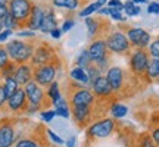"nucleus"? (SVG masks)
<instances>
[{
	"mask_svg": "<svg viewBox=\"0 0 159 147\" xmlns=\"http://www.w3.org/2000/svg\"><path fill=\"white\" fill-rule=\"evenodd\" d=\"M6 51L9 59H12V62L15 63H24L31 59L33 55V46H30L25 41H19V40H13L11 43L6 44Z\"/></svg>",
	"mask_w": 159,
	"mask_h": 147,
	"instance_id": "f257e3e1",
	"label": "nucleus"
},
{
	"mask_svg": "<svg viewBox=\"0 0 159 147\" xmlns=\"http://www.w3.org/2000/svg\"><path fill=\"white\" fill-rule=\"evenodd\" d=\"M24 91H25V96H27V102H28L30 106H34L40 110V109L47 105H52L50 100L47 99L46 100V96H44V91L41 88V85H39L35 82L34 79H30L27 84L24 85Z\"/></svg>",
	"mask_w": 159,
	"mask_h": 147,
	"instance_id": "f03ea898",
	"label": "nucleus"
},
{
	"mask_svg": "<svg viewBox=\"0 0 159 147\" xmlns=\"http://www.w3.org/2000/svg\"><path fill=\"white\" fill-rule=\"evenodd\" d=\"M114 130L115 121L112 118H105L89 125L87 136H89L90 140H103V138H108L114 132Z\"/></svg>",
	"mask_w": 159,
	"mask_h": 147,
	"instance_id": "7ed1b4c3",
	"label": "nucleus"
},
{
	"mask_svg": "<svg viewBox=\"0 0 159 147\" xmlns=\"http://www.w3.org/2000/svg\"><path fill=\"white\" fill-rule=\"evenodd\" d=\"M55 77H56V68L52 63L40 65L35 69H33V79L41 87H46L52 81H55Z\"/></svg>",
	"mask_w": 159,
	"mask_h": 147,
	"instance_id": "20e7f679",
	"label": "nucleus"
},
{
	"mask_svg": "<svg viewBox=\"0 0 159 147\" xmlns=\"http://www.w3.org/2000/svg\"><path fill=\"white\" fill-rule=\"evenodd\" d=\"M149 63V55L144 49H139L133 51V55L130 57V68L131 72L136 75H143L146 71V66Z\"/></svg>",
	"mask_w": 159,
	"mask_h": 147,
	"instance_id": "39448f33",
	"label": "nucleus"
},
{
	"mask_svg": "<svg viewBox=\"0 0 159 147\" xmlns=\"http://www.w3.org/2000/svg\"><path fill=\"white\" fill-rule=\"evenodd\" d=\"M106 47L108 50L114 51V53H125L130 50V41L121 31L112 33L106 40Z\"/></svg>",
	"mask_w": 159,
	"mask_h": 147,
	"instance_id": "423d86ee",
	"label": "nucleus"
},
{
	"mask_svg": "<svg viewBox=\"0 0 159 147\" xmlns=\"http://www.w3.org/2000/svg\"><path fill=\"white\" fill-rule=\"evenodd\" d=\"M6 105H7V109L11 110V112H22L25 110L27 108V96H25V91H24L22 87H18L16 90L12 93L11 96L7 97V100H6Z\"/></svg>",
	"mask_w": 159,
	"mask_h": 147,
	"instance_id": "0eeeda50",
	"label": "nucleus"
},
{
	"mask_svg": "<svg viewBox=\"0 0 159 147\" xmlns=\"http://www.w3.org/2000/svg\"><path fill=\"white\" fill-rule=\"evenodd\" d=\"M7 7H9V13H12L18 21H25L28 19L33 5L30 3V0H11Z\"/></svg>",
	"mask_w": 159,
	"mask_h": 147,
	"instance_id": "6e6552de",
	"label": "nucleus"
},
{
	"mask_svg": "<svg viewBox=\"0 0 159 147\" xmlns=\"http://www.w3.org/2000/svg\"><path fill=\"white\" fill-rule=\"evenodd\" d=\"M31 60H33V65H35V66L46 65V63H52L55 60V53H53V50H52L50 47L47 46V43H46V44L37 47L35 50H33Z\"/></svg>",
	"mask_w": 159,
	"mask_h": 147,
	"instance_id": "1a4fd4ad",
	"label": "nucleus"
},
{
	"mask_svg": "<svg viewBox=\"0 0 159 147\" xmlns=\"http://www.w3.org/2000/svg\"><path fill=\"white\" fill-rule=\"evenodd\" d=\"M127 38L130 41V46H134L139 49H144L146 46L150 44V35L142 28H130Z\"/></svg>",
	"mask_w": 159,
	"mask_h": 147,
	"instance_id": "9d476101",
	"label": "nucleus"
},
{
	"mask_svg": "<svg viewBox=\"0 0 159 147\" xmlns=\"http://www.w3.org/2000/svg\"><path fill=\"white\" fill-rule=\"evenodd\" d=\"M89 57H90V62L91 63H97L106 59L108 56V47H106V41L105 40H94L93 43L89 47Z\"/></svg>",
	"mask_w": 159,
	"mask_h": 147,
	"instance_id": "9b49d317",
	"label": "nucleus"
},
{
	"mask_svg": "<svg viewBox=\"0 0 159 147\" xmlns=\"http://www.w3.org/2000/svg\"><path fill=\"white\" fill-rule=\"evenodd\" d=\"M93 94L94 97H100V99H108L114 94V90H112V87L109 85L108 79L106 77H103V75H99L93 82Z\"/></svg>",
	"mask_w": 159,
	"mask_h": 147,
	"instance_id": "f8f14e48",
	"label": "nucleus"
},
{
	"mask_svg": "<svg viewBox=\"0 0 159 147\" xmlns=\"http://www.w3.org/2000/svg\"><path fill=\"white\" fill-rule=\"evenodd\" d=\"M96 100L94 94L87 88H78L71 96V106H93Z\"/></svg>",
	"mask_w": 159,
	"mask_h": 147,
	"instance_id": "ddd939ff",
	"label": "nucleus"
},
{
	"mask_svg": "<svg viewBox=\"0 0 159 147\" xmlns=\"http://www.w3.org/2000/svg\"><path fill=\"white\" fill-rule=\"evenodd\" d=\"M15 128L12 122H2L0 124V147H12L15 143Z\"/></svg>",
	"mask_w": 159,
	"mask_h": 147,
	"instance_id": "4468645a",
	"label": "nucleus"
},
{
	"mask_svg": "<svg viewBox=\"0 0 159 147\" xmlns=\"http://www.w3.org/2000/svg\"><path fill=\"white\" fill-rule=\"evenodd\" d=\"M106 79H108L109 85L112 87L114 93L119 91L122 88V84H124V71L119 66H111L106 72Z\"/></svg>",
	"mask_w": 159,
	"mask_h": 147,
	"instance_id": "2eb2a0df",
	"label": "nucleus"
},
{
	"mask_svg": "<svg viewBox=\"0 0 159 147\" xmlns=\"http://www.w3.org/2000/svg\"><path fill=\"white\" fill-rule=\"evenodd\" d=\"M13 79L18 82V85H25L30 79H33V66L28 63H19V66L13 71Z\"/></svg>",
	"mask_w": 159,
	"mask_h": 147,
	"instance_id": "dca6fc26",
	"label": "nucleus"
},
{
	"mask_svg": "<svg viewBox=\"0 0 159 147\" xmlns=\"http://www.w3.org/2000/svg\"><path fill=\"white\" fill-rule=\"evenodd\" d=\"M71 115L80 125H87L91 118V106H71Z\"/></svg>",
	"mask_w": 159,
	"mask_h": 147,
	"instance_id": "f3484780",
	"label": "nucleus"
},
{
	"mask_svg": "<svg viewBox=\"0 0 159 147\" xmlns=\"http://www.w3.org/2000/svg\"><path fill=\"white\" fill-rule=\"evenodd\" d=\"M43 15H44V9H41L40 6H33L31 7V12H30L28 16V27L33 31L40 28L41 21H43Z\"/></svg>",
	"mask_w": 159,
	"mask_h": 147,
	"instance_id": "a211bd4d",
	"label": "nucleus"
},
{
	"mask_svg": "<svg viewBox=\"0 0 159 147\" xmlns=\"http://www.w3.org/2000/svg\"><path fill=\"white\" fill-rule=\"evenodd\" d=\"M56 16H55V13L53 11H44V15H43V21H41V25H40V28L43 33H50L53 28H56Z\"/></svg>",
	"mask_w": 159,
	"mask_h": 147,
	"instance_id": "6ab92c4d",
	"label": "nucleus"
},
{
	"mask_svg": "<svg viewBox=\"0 0 159 147\" xmlns=\"http://www.w3.org/2000/svg\"><path fill=\"white\" fill-rule=\"evenodd\" d=\"M146 78L149 81H153L159 77V57H153V60H149L148 66H146Z\"/></svg>",
	"mask_w": 159,
	"mask_h": 147,
	"instance_id": "aec40b11",
	"label": "nucleus"
},
{
	"mask_svg": "<svg viewBox=\"0 0 159 147\" xmlns=\"http://www.w3.org/2000/svg\"><path fill=\"white\" fill-rule=\"evenodd\" d=\"M69 75H71V78L74 79V81H77V82H80V84H90V81H89V75H87V72H85L84 68H81V66H75V68L71 69V72H69Z\"/></svg>",
	"mask_w": 159,
	"mask_h": 147,
	"instance_id": "412c9836",
	"label": "nucleus"
},
{
	"mask_svg": "<svg viewBox=\"0 0 159 147\" xmlns=\"http://www.w3.org/2000/svg\"><path fill=\"white\" fill-rule=\"evenodd\" d=\"M55 106H56V109H55V113H56L57 116H62V118H69V115H71V112H69V105L66 103V100L65 99H59L56 103H53Z\"/></svg>",
	"mask_w": 159,
	"mask_h": 147,
	"instance_id": "4be33fe9",
	"label": "nucleus"
},
{
	"mask_svg": "<svg viewBox=\"0 0 159 147\" xmlns=\"http://www.w3.org/2000/svg\"><path fill=\"white\" fill-rule=\"evenodd\" d=\"M47 99L50 100V103H56L61 99V90H59V84L56 81H52L49 84V91H47Z\"/></svg>",
	"mask_w": 159,
	"mask_h": 147,
	"instance_id": "5701e85b",
	"label": "nucleus"
},
{
	"mask_svg": "<svg viewBox=\"0 0 159 147\" xmlns=\"http://www.w3.org/2000/svg\"><path fill=\"white\" fill-rule=\"evenodd\" d=\"M52 3L56 7H63V9L74 11L80 6V0H52Z\"/></svg>",
	"mask_w": 159,
	"mask_h": 147,
	"instance_id": "b1692460",
	"label": "nucleus"
},
{
	"mask_svg": "<svg viewBox=\"0 0 159 147\" xmlns=\"http://www.w3.org/2000/svg\"><path fill=\"white\" fill-rule=\"evenodd\" d=\"M127 113H128L127 106L121 105V103H114V105H112V108H111V115H112L114 118H116V119L124 118Z\"/></svg>",
	"mask_w": 159,
	"mask_h": 147,
	"instance_id": "393cba45",
	"label": "nucleus"
},
{
	"mask_svg": "<svg viewBox=\"0 0 159 147\" xmlns=\"http://www.w3.org/2000/svg\"><path fill=\"white\" fill-rule=\"evenodd\" d=\"M18 87V82L13 79V77H7V78H5V84H3V88H5V93L7 94V97L11 96L13 91L16 90Z\"/></svg>",
	"mask_w": 159,
	"mask_h": 147,
	"instance_id": "a878e982",
	"label": "nucleus"
},
{
	"mask_svg": "<svg viewBox=\"0 0 159 147\" xmlns=\"http://www.w3.org/2000/svg\"><path fill=\"white\" fill-rule=\"evenodd\" d=\"M122 11H125L127 16H137V15H140V7L137 5H134L133 2H127L122 6Z\"/></svg>",
	"mask_w": 159,
	"mask_h": 147,
	"instance_id": "bb28decb",
	"label": "nucleus"
},
{
	"mask_svg": "<svg viewBox=\"0 0 159 147\" xmlns=\"http://www.w3.org/2000/svg\"><path fill=\"white\" fill-rule=\"evenodd\" d=\"M12 147H40L37 138H21Z\"/></svg>",
	"mask_w": 159,
	"mask_h": 147,
	"instance_id": "cd10ccee",
	"label": "nucleus"
},
{
	"mask_svg": "<svg viewBox=\"0 0 159 147\" xmlns=\"http://www.w3.org/2000/svg\"><path fill=\"white\" fill-rule=\"evenodd\" d=\"M85 25L89 29V34L90 35H96L99 31V19H93V18H87L85 19Z\"/></svg>",
	"mask_w": 159,
	"mask_h": 147,
	"instance_id": "c85d7f7f",
	"label": "nucleus"
},
{
	"mask_svg": "<svg viewBox=\"0 0 159 147\" xmlns=\"http://www.w3.org/2000/svg\"><path fill=\"white\" fill-rule=\"evenodd\" d=\"M3 19H5V21H3V25H5L6 28H9V29H13L15 27H18V25H19V21H18V19L13 16L12 13H9V12H7V15H6Z\"/></svg>",
	"mask_w": 159,
	"mask_h": 147,
	"instance_id": "c756f323",
	"label": "nucleus"
},
{
	"mask_svg": "<svg viewBox=\"0 0 159 147\" xmlns=\"http://www.w3.org/2000/svg\"><path fill=\"white\" fill-rule=\"evenodd\" d=\"M99 7H100V5H99L97 2H94V3H91V5L87 6L84 11L80 12V16H89V15H91V13H94Z\"/></svg>",
	"mask_w": 159,
	"mask_h": 147,
	"instance_id": "7c9ffc66",
	"label": "nucleus"
},
{
	"mask_svg": "<svg viewBox=\"0 0 159 147\" xmlns=\"http://www.w3.org/2000/svg\"><path fill=\"white\" fill-rule=\"evenodd\" d=\"M90 63L91 62H90V57H89V53H87V50H84L78 57V66H81V68H87Z\"/></svg>",
	"mask_w": 159,
	"mask_h": 147,
	"instance_id": "2f4dec72",
	"label": "nucleus"
},
{
	"mask_svg": "<svg viewBox=\"0 0 159 147\" xmlns=\"http://www.w3.org/2000/svg\"><path fill=\"white\" fill-rule=\"evenodd\" d=\"M140 147H156V144H155V141L152 140L150 136L143 134L142 138H140Z\"/></svg>",
	"mask_w": 159,
	"mask_h": 147,
	"instance_id": "473e14b6",
	"label": "nucleus"
},
{
	"mask_svg": "<svg viewBox=\"0 0 159 147\" xmlns=\"http://www.w3.org/2000/svg\"><path fill=\"white\" fill-rule=\"evenodd\" d=\"M9 62V56H7V51L5 47H0V71L5 68V65Z\"/></svg>",
	"mask_w": 159,
	"mask_h": 147,
	"instance_id": "72a5a7b5",
	"label": "nucleus"
},
{
	"mask_svg": "<svg viewBox=\"0 0 159 147\" xmlns=\"http://www.w3.org/2000/svg\"><path fill=\"white\" fill-rule=\"evenodd\" d=\"M56 116V113L55 110H50V109H46V110H41V119L44 121V122H50L52 119Z\"/></svg>",
	"mask_w": 159,
	"mask_h": 147,
	"instance_id": "f704fd0d",
	"label": "nucleus"
},
{
	"mask_svg": "<svg viewBox=\"0 0 159 147\" xmlns=\"http://www.w3.org/2000/svg\"><path fill=\"white\" fill-rule=\"evenodd\" d=\"M109 15L114 18L115 21H124L125 16L121 15V9H116V7H109Z\"/></svg>",
	"mask_w": 159,
	"mask_h": 147,
	"instance_id": "c9c22d12",
	"label": "nucleus"
},
{
	"mask_svg": "<svg viewBox=\"0 0 159 147\" xmlns=\"http://www.w3.org/2000/svg\"><path fill=\"white\" fill-rule=\"evenodd\" d=\"M149 51L153 57H159V41L155 40L152 44H149Z\"/></svg>",
	"mask_w": 159,
	"mask_h": 147,
	"instance_id": "e433bc0d",
	"label": "nucleus"
},
{
	"mask_svg": "<svg viewBox=\"0 0 159 147\" xmlns=\"http://www.w3.org/2000/svg\"><path fill=\"white\" fill-rule=\"evenodd\" d=\"M47 136L50 137V140L55 143V144H57V146H62V144H63V140H62V138H61L59 136H56V134H55L53 131L47 130Z\"/></svg>",
	"mask_w": 159,
	"mask_h": 147,
	"instance_id": "4c0bfd02",
	"label": "nucleus"
},
{
	"mask_svg": "<svg viewBox=\"0 0 159 147\" xmlns=\"http://www.w3.org/2000/svg\"><path fill=\"white\" fill-rule=\"evenodd\" d=\"M148 12L150 13V15H152V13H153V15H158V13H159V3H158V2L150 3V5H149V7H148Z\"/></svg>",
	"mask_w": 159,
	"mask_h": 147,
	"instance_id": "58836bf2",
	"label": "nucleus"
},
{
	"mask_svg": "<svg viewBox=\"0 0 159 147\" xmlns=\"http://www.w3.org/2000/svg\"><path fill=\"white\" fill-rule=\"evenodd\" d=\"M6 100H7V94L5 93L3 85H0V109H2L6 105Z\"/></svg>",
	"mask_w": 159,
	"mask_h": 147,
	"instance_id": "ea45409f",
	"label": "nucleus"
},
{
	"mask_svg": "<svg viewBox=\"0 0 159 147\" xmlns=\"http://www.w3.org/2000/svg\"><path fill=\"white\" fill-rule=\"evenodd\" d=\"M74 21H72V19H68V21H65V22H63V25H62V28H61V31H62V33H68L69 29L72 28V27H74Z\"/></svg>",
	"mask_w": 159,
	"mask_h": 147,
	"instance_id": "a19ab883",
	"label": "nucleus"
},
{
	"mask_svg": "<svg viewBox=\"0 0 159 147\" xmlns=\"http://www.w3.org/2000/svg\"><path fill=\"white\" fill-rule=\"evenodd\" d=\"M12 33H13V29H9V28H6L5 31H0V41H6L7 37L12 35Z\"/></svg>",
	"mask_w": 159,
	"mask_h": 147,
	"instance_id": "79ce46f5",
	"label": "nucleus"
},
{
	"mask_svg": "<svg viewBox=\"0 0 159 147\" xmlns=\"http://www.w3.org/2000/svg\"><path fill=\"white\" fill-rule=\"evenodd\" d=\"M108 5L109 7H116V9H121L122 11V3H121V0H108Z\"/></svg>",
	"mask_w": 159,
	"mask_h": 147,
	"instance_id": "37998d69",
	"label": "nucleus"
},
{
	"mask_svg": "<svg viewBox=\"0 0 159 147\" xmlns=\"http://www.w3.org/2000/svg\"><path fill=\"white\" fill-rule=\"evenodd\" d=\"M7 12H9V7H7V5L0 6V21H3V18L7 15Z\"/></svg>",
	"mask_w": 159,
	"mask_h": 147,
	"instance_id": "c03bdc74",
	"label": "nucleus"
},
{
	"mask_svg": "<svg viewBox=\"0 0 159 147\" xmlns=\"http://www.w3.org/2000/svg\"><path fill=\"white\" fill-rule=\"evenodd\" d=\"M50 34H52V37H53V38H61V35H62V31H61L59 28H53V29L50 31Z\"/></svg>",
	"mask_w": 159,
	"mask_h": 147,
	"instance_id": "a18cd8bd",
	"label": "nucleus"
},
{
	"mask_svg": "<svg viewBox=\"0 0 159 147\" xmlns=\"http://www.w3.org/2000/svg\"><path fill=\"white\" fill-rule=\"evenodd\" d=\"M150 137H152V140L155 141V144H158V143H159V130H158V128H156V130H153V132H152V136H150Z\"/></svg>",
	"mask_w": 159,
	"mask_h": 147,
	"instance_id": "49530a36",
	"label": "nucleus"
},
{
	"mask_svg": "<svg viewBox=\"0 0 159 147\" xmlns=\"http://www.w3.org/2000/svg\"><path fill=\"white\" fill-rule=\"evenodd\" d=\"M75 143H77V138H75V137H71L68 141H66V147H75Z\"/></svg>",
	"mask_w": 159,
	"mask_h": 147,
	"instance_id": "de8ad7c7",
	"label": "nucleus"
},
{
	"mask_svg": "<svg viewBox=\"0 0 159 147\" xmlns=\"http://www.w3.org/2000/svg\"><path fill=\"white\" fill-rule=\"evenodd\" d=\"M18 34L21 35V37H34V33H31V31H25V33H18Z\"/></svg>",
	"mask_w": 159,
	"mask_h": 147,
	"instance_id": "09e8293b",
	"label": "nucleus"
},
{
	"mask_svg": "<svg viewBox=\"0 0 159 147\" xmlns=\"http://www.w3.org/2000/svg\"><path fill=\"white\" fill-rule=\"evenodd\" d=\"M134 5H139V3H146V0H131Z\"/></svg>",
	"mask_w": 159,
	"mask_h": 147,
	"instance_id": "8fccbe9b",
	"label": "nucleus"
},
{
	"mask_svg": "<svg viewBox=\"0 0 159 147\" xmlns=\"http://www.w3.org/2000/svg\"><path fill=\"white\" fill-rule=\"evenodd\" d=\"M9 3V0H0V6H3V5H7Z\"/></svg>",
	"mask_w": 159,
	"mask_h": 147,
	"instance_id": "3c124183",
	"label": "nucleus"
},
{
	"mask_svg": "<svg viewBox=\"0 0 159 147\" xmlns=\"http://www.w3.org/2000/svg\"><path fill=\"white\" fill-rule=\"evenodd\" d=\"M84 147H89V146H84Z\"/></svg>",
	"mask_w": 159,
	"mask_h": 147,
	"instance_id": "603ef678",
	"label": "nucleus"
}]
</instances>
